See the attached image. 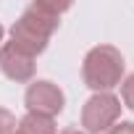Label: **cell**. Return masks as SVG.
I'll use <instances>...</instances> for the list:
<instances>
[{
  "instance_id": "ba28073f",
  "label": "cell",
  "mask_w": 134,
  "mask_h": 134,
  "mask_svg": "<svg viewBox=\"0 0 134 134\" xmlns=\"http://www.w3.org/2000/svg\"><path fill=\"white\" fill-rule=\"evenodd\" d=\"M16 116L8 110V108H0V134H11L13 129H16Z\"/></svg>"
},
{
  "instance_id": "3957f363",
  "label": "cell",
  "mask_w": 134,
  "mask_h": 134,
  "mask_svg": "<svg viewBox=\"0 0 134 134\" xmlns=\"http://www.w3.org/2000/svg\"><path fill=\"white\" fill-rule=\"evenodd\" d=\"M121 100L113 92H97L82 105V129L90 134H103L121 121Z\"/></svg>"
},
{
  "instance_id": "9c48e42d",
  "label": "cell",
  "mask_w": 134,
  "mask_h": 134,
  "mask_svg": "<svg viewBox=\"0 0 134 134\" xmlns=\"http://www.w3.org/2000/svg\"><path fill=\"white\" fill-rule=\"evenodd\" d=\"M105 134H134V121H118V124L110 126Z\"/></svg>"
},
{
  "instance_id": "30bf717a",
  "label": "cell",
  "mask_w": 134,
  "mask_h": 134,
  "mask_svg": "<svg viewBox=\"0 0 134 134\" xmlns=\"http://www.w3.org/2000/svg\"><path fill=\"white\" fill-rule=\"evenodd\" d=\"M60 134H90V131H84V129H76V126H69V129H63Z\"/></svg>"
},
{
  "instance_id": "7a4b0ae2",
  "label": "cell",
  "mask_w": 134,
  "mask_h": 134,
  "mask_svg": "<svg viewBox=\"0 0 134 134\" xmlns=\"http://www.w3.org/2000/svg\"><path fill=\"white\" fill-rule=\"evenodd\" d=\"M124 69L126 60L118 47L113 45H97L84 55L82 63V79L84 84L97 95V92H110L124 82Z\"/></svg>"
},
{
  "instance_id": "6da1fadb",
  "label": "cell",
  "mask_w": 134,
  "mask_h": 134,
  "mask_svg": "<svg viewBox=\"0 0 134 134\" xmlns=\"http://www.w3.org/2000/svg\"><path fill=\"white\" fill-rule=\"evenodd\" d=\"M71 8V3H53V0H34L24 8L19 21L11 26V42L26 55L37 58L47 50L50 37L60 26V16Z\"/></svg>"
},
{
  "instance_id": "277c9868",
  "label": "cell",
  "mask_w": 134,
  "mask_h": 134,
  "mask_svg": "<svg viewBox=\"0 0 134 134\" xmlns=\"http://www.w3.org/2000/svg\"><path fill=\"white\" fill-rule=\"evenodd\" d=\"M24 105H26V113L55 118L66 108V95H63V90L55 82H50V79H34L26 87V92H24Z\"/></svg>"
},
{
  "instance_id": "8992f818",
  "label": "cell",
  "mask_w": 134,
  "mask_h": 134,
  "mask_svg": "<svg viewBox=\"0 0 134 134\" xmlns=\"http://www.w3.org/2000/svg\"><path fill=\"white\" fill-rule=\"evenodd\" d=\"M11 134H58V126H55V118L37 116V113H26L16 124V129Z\"/></svg>"
},
{
  "instance_id": "52a82bcc",
  "label": "cell",
  "mask_w": 134,
  "mask_h": 134,
  "mask_svg": "<svg viewBox=\"0 0 134 134\" xmlns=\"http://www.w3.org/2000/svg\"><path fill=\"white\" fill-rule=\"evenodd\" d=\"M118 87H121V100H124V105H126L129 110H134V74L124 76V82H121Z\"/></svg>"
},
{
  "instance_id": "5b68a950",
  "label": "cell",
  "mask_w": 134,
  "mask_h": 134,
  "mask_svg": "<svg viewBox=\"0 0 134 134\" xmlns=\"http://www.w3.org/2000/svg\"><path fill=\"white\" fill-rule=\"evenodd\" d=\"M0 71H3L5 79H11L16 84H26V82H34L37 63L32 55L19 50L13 42H3V47H0Z\"/></svg>"
},
{
  "instance_id": "8fae6325",
  "label": "cell",
  "mask_w": 134,
  "mask_h": 134,
  "mask_svg": "<svg viewBox=\"0 0 134 134\" xmlns=\"http://www.w3.org/2000/svg\"><path fill=\"white\" fill-rule=\"evenodd\" d=\"M3 37H5V29H3V24H0V47H3Z\"/></svg>"
}]
</instances>
